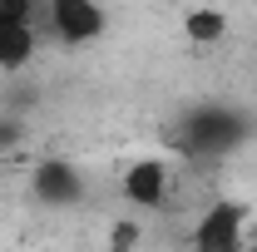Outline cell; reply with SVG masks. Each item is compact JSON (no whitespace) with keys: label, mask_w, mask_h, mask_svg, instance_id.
I'll use <instances>...</instances> for the list:
<instances>
[{"label":"cell","mask_w":257,"mask_h":252,"mask_svg":"<svg viewBox=\"0 0 257 252\" xmlns=\"http://www.w3.org/2000/svg\"><path fill=\"white\" fill-rule=\"evenodd\" d=\"M139 237H144L139 222H114V227H109V247H104V252H134V247H139Z\"/></svg>","instance_id":"cell-8"},{"label":"cell","mask_w":257,"mask_h":252,"mask_svg":"<svg viewBox=\"0 0 257 252\" xmlns=\"http://www.w3.org/2000/svg\"><path fill=\"white\" fill-rule=\"evenodd\" d=\"M20 134H25V129H20V119H10V114H0V154H10V149L20 144Z\"/></svg>","instance_id":"cell-9"},{"label":"cell","mask_w":257,"mask_h":252,"mask_svg":"<svg viewBox=\"0 0 257 252\" xmlns=\"http://www.w3.org/2000/svg\"><path fill=\"white\" fill-rule=\"evenodd\" d=\"M35 25H0V69L5 74H20L35 60Z\"/></svg>","instance_id":"cell-6"},{"label":"cell","mask_w":257,"mask_h":252,"mask_svg":"<svg viewBox=\"0 0 257 252\" xmlns=\"http://www.w3.org/2000/svg\"><path fill=\"white\" fill-rule=\"evenodd\" d=\"M168 183H173V173H168V163H163V158H139V163H128V168H124L119 193H124L134 208L154 213V208L168 203Z\"/></svg>","instance_id":"cell-5"},{"label":"cell","mask_w":257,"mask_h":252,"mask_svg":"<svg viewBox=\"0 0 257 252\" xmlns=\"http://www.w3.org/2000/svg\"><path fill=\"white\" fill-rule=\"evenodd\" d=\"M247 139V114L223 109V104H203L173 134V149L188 158H227L237 144Z\"/></svg>","instance_id":"cell-1"},{"label":"cell","mask_w":257,"mask_h":252,"mask_svg":"<svg viewBox=\"0 0 257 252\" xmlns=\"http://www.w3.org/2000/svg\"><path fill=\"white\" fill-rule=\"evenodd\" d=\"M247 203L242 198H218L193 222V252H242L247 247Z\"/></svg>","instance_id":"cell-2"},{"label":"cell","mask_w":257,"mask_h":252,"mask_svg":"<svg viewBox=\"0 0 257 252\" xmlns=\"http://www.w3.org/2000/svg\"><path fill=\"white\" fill-rule=\"evenodd\" d=\"M45 20H50V30L60 35L64 45H89L109 25L104 5H94V0H50L45 5Z\"/></svg>","instance_id":"cell-3"},{"label":"cell","mask_w":257,"mask_h":252,"mask_svg":"<svg viewBox=\"0 0 257 252\" xmlns=\"http://www.w3.org/2000/svg\"><path fill=\"white\" fill-rule=\"evenodd\" d=\"M183 35H188L193 45H218V40H227V10H188L183 15Z\"/></svg>","instance_id":"cell-7"},{"label":"cell","mask_w":257,"mask_h":252,"mask_svg":"<svg viewBox=\"0 0 257 252\" xmlns=\"http://www.w3.org/2000/svg\"><path fill=\"white\" fill-rule=\"evenodd\" d=\"M30 188H35V198L50 203V208H74V203L84 198V173H79L69 158H45V163H35Z\"/></svg>","instance_id":"cell-4"},{"label":"cell","mask_w":257,"mask_h":252,"mask_svg":"<svg viewBox=\"0 0 257 252\" xmlns=\"http://www.w3.org/2000/svg\"><path fill=\"white\" fill-rule=\"evenodd\" d=\"M242 252H257V242H247V247H242Z\"/></svg>","instance_id":"cell-10"}]
</instances>
